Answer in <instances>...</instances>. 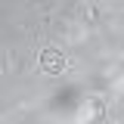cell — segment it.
I'll return each mask as SVG.
<instances>
[{"mask_svg":"<svg viewBox=\"0 0 124 124\" xmlns=\"http://www.w3.org/2000/svg\"><path fill=\"white\" fill-rule=\"evenodd\" d=\"M40 68H44L46 75H62L65 71V56H62L59 50L46 46V50H40Z\"/></svg>","mask_w":124,"mask_h":124,"instance_id":"1","label":"cell"}]
</instances>
